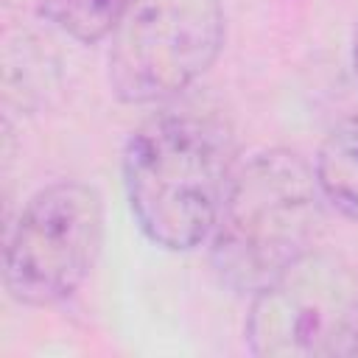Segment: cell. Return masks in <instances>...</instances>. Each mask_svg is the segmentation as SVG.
<instances>
[{
    "instance_id": "8",
    "label": "cell",
    "mask_w": 358,
    "mask_h": 358,
    "mask_svg": "<svg viewBox=\"0 0 358 358\" xmlns=\"http://www.w3.org/2000/svg\"><path fill=\"white\" fill-rule=\"evenodd\" d=\"M352 64H355V76H358V25H355V34H352Z\"/></svg>"
},
{
    "instance_id": "6",
    "label": "cell",
    "mask_w": 358,
    "mask_h": 358,
    "mask_svg": "<svg viewBox=\"0 0 358 358\" xmlns=\"http://www.w3.org/2000/svg\"><path fill=\"white\" fill-rule=\"evenodd\" d=\"M313 173L324 201L358 224V115L338 120L324 134Z\"/></svg>"
},
{
    "instance_id": "5",
    "label": "cell",
    "mask_w": 358,
    "mask_h": 358,
    "mask_svg": "<svg viewBox=\"0 0 358 358\" xmlns=\"http://www.w3.org/2000/svg\"><path fill=\"white\" fill-rule=\"evenodd\" d=\"M221 45V0H131L112 34V92L126 103L168 101L213 67Z\"/></svg>"
},
{
    "instance_id": "1",
    "label": "cell",
    "mask_w": 358,
    "mask_h": 358,
    "mask_svg": "<svg viewBox=\"0 0 358 358\" xmlns=\"http://www.w3.org/2000/svg\"><path fill=\"white\" fill-rule=\"evenodd\" d=\"M232 129L210 112H162L123 148V185L137 227L171 252L210 238L235 171Z\"/></svg>"
},
{
    "instance_id": "7",
    "label": "cell",
    "mask_w": 358,
    "mask_h": 358,
    "mask_svg": "<svg viewBox=\"0 0 358 358\" xmlns=\"http://www.w3.org/2000/svg\"><path fill=\"white\" fill-rule=\"evenodd\" d=\"M131 0H42L39 14L76 42L92 45L115 34Z\"/></svg>"
},
{
    "instance_id": "3",
    "label": "cell",
    "mask_w": 358,
    "mask_h": 358,
    "mask_svg": "<svg viewBox=\"0 0 358 358\" xmlns=\"http://www.w3.org/2000/svg\"><path fill=\"white\" fill-rule=\"evenodd\" d=\"M246 344L263 358L358 355V274L333 252L310 249L252 294Z\"/></svg>"
},
{
    "instance_id": "2",
    "label": "cell",
    "mask_w": 358,
    "mask_h": 358,
    "mask_svg": "<svg viewBox=\"0 0 358 358\" xmlns=\"http://www.w3.org/2000/svg\"><path fill=\"white\" fill-rule=\"evenodd\" d=\"M313 168L288 148H266L238 162L210 232V260L235 294H257L313 249L322 227Z\"/></svg>"
},
{
    "instance_id": "4",
    "label": "cell",
    "mask_w": 358,
    "mask_h": 358,
    "mask_svg": "<svg viewBox=\"0 0 358 358\" xmlns=\"http://www.w3.org/2000/svg\"><path fill=\"white\" fill-rule=\"evenodd\" d=\"M103 246V199L76 179L36 190L22 207L3 260V280L11 299L48 308L73 296Z\"/></svg>"
}]
</instances>
